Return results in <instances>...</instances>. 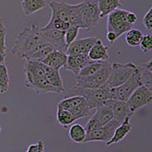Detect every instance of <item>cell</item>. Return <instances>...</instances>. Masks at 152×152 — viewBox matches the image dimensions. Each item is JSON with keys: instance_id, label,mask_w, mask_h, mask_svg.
<instances>
[{"instance_id": "obj_4", "label": "cell", "mask_w": 152, "mask_h": 152, "mask_svg": "<svg viewBox=\"0 0 152 152\" xmlns=\"http://www.w3.org/2000/svg\"><path fill=\"white\" fill-rule=\"evenodd\" d=\"M110 73V63L106 61L102 68L93 75L77 78L74 86L81 88L96 89L107 84Z\"/></svg>"}, {"instance_id": "obj_19", "label": "cell", "mask_w": 152, "mask_h": 152, "mask_svg": "<svg viewBox=\"0 0 152 152\" xmlns=\"http://www.w3.org/2000/svg\"><path fill=\"white\" fill-rule=\"evenodd\" d=\"M130 119L131 118H126L124 121L118 126L114 132L113 135L110 140L106 142L107 146L119 143L124 139L126 135L129 134L130 132L132 131V125L130 123Z\"/></svg>"}, {"instance_id": "obj_11", "label": "cell", "mask_w": 152, "mask_h": 152, "mask_svg": "<svg viewBox=\"0 0 152 152\" xmlns=\"http://www.w3.org/2000/svg\"><path fill=\"white\" fill-rule=\"evenodd\" d=\"M98 39L96 37H88L75 40L67 47L66 53L67 56H75L80 53L88 54L92 46Z\"/></svg>"}, {"instance_id": "obj_32", "label": "cell", "mask_w": 152, "mask_h": 152, "mask_svg": "<svg viewBox=\"0 0 152 152\" xmlns=\"http://www.w3.org/2000/svg\"><path fill=\"white\" fill-rule=\"evenodd\" d=\"M91 111V110L88 107L86 100H85L83 103H81V104L72 109L70 110V113L72 114V116H74L75 120H78V119H82V118L88 116L90 114Z\"/></svg>"}, {"instance_id": "obj_25", "label": "cell", "mask_w": 152, "mask_h": 152, "mask_svg": "<svg viewBox=\"0 0 152 152\" xmlns=\"http://www.w3.org/2000/svg\"><path fill=\"white\" fill-rule=\"evenodd\" d=\"M69 24L70 25L77 26L79 28L84 29L83 20L81 16L80 3L70 4L69 7Z\"/></svg>"}, {"instance_id": "obj_29", "label": "cell", "mask_w": 152, "mask_h": 152, "mask_svg": "<svg viewBox=\"0 0 152 152\" xmlns=\"http://www.w3.org/2000/svg\"><path fill=\"white\" fill-rule=\"evenodd\" d=\"M56 119L59 125L64 128H67L68 126L73 124V123L76 121L70 111L62 109H57Z\"/></svg>"}, {"instance_id": "obj_5", "label": "cell", "mask_w": 152, "mask_h": 152, "mask_svg": "<svg viewBox=\"0 0 152 152\" xmlns=\"http://www.w3.org/2000/svg\"><path fill=\"white\" fill-rule=\"evenodd\" d=\"M84 29L90 31L96 27L100 18L97 0H82L80 2Z\"/></svg>"}, {"instance_id": "obj_34", "label": "cell", "mask_w": 152, "mask_h": 152, "mask_svg": "<svg viewBox=\"0 0 152 152\" xmlns=\"http://www.w3.org/2000/svg\"><path fill=\"white\" fill-rule=\"evenodd\" d=\"M70 26L69 23L65 22L59 19L50 18V21L44 27H41L43 29H56L59 31H66L67 28Z\"/></svg>"}, {"instance_id": "obj_23", "label": "cell", "mask_w": 152, "mask_h": 152, "mask_svg": "<svg viewBox=\"0 0 152 152\" xmlns=\"http://www.w3.org/2000/svg\"><path fill=\"white\" fill-rule=\"evenodd\" d=\"M92 117L96 119L100 126H103L113 119V113L109 106L103 105L96 109V112Z\"/></svg>"}, {"instance_id": "obj_13", "label": "cell", "mask_w": 152, "mask_h": 152, "mask_svg": "<svg viewBox=\"0 0 152 152\" xmlns=\"http://www.w3.org/2000/svg\"><path fill=\"white\" fill-rule=\"evenodd\" d=\"M104 105L109 106L113 113V119H116L119 123H123L126 118H132L133 116L132 113L130 110L129 107L126 101L117 100H108Z\"/></svg>"}, {"instance_id": "obj_36", "label": "cell", "mask_w": 152, "mask_h": 152, "mask_svg": "<svg viewBox=\"0 0 152 152\" xmlns=\"http://www.w3.org/2000/svg\"><path fill=\"white\" fill-rule=\"evenodd\" d=\"M141 50L144 53H148L152 50V36L151 34L143 35L139 44Z\"/></svg>"}, {"instance_id": "obj_40", "label": "cell", "mask_w": 152, "mask_h": 152, "mask_svg": "<svg viewBox=\"0 0 152 152\" xmlns=\"http://www.w3.org/2000/svg\"><path fill=\"white\" fill-rule=\"evenodd\" d=\"M107 40L110 42V43L113 44L116 42V40L118 39V37L114 33L113 31H107V35H106Z\"/></svg>"}, {"instance_id": "obj_6", "label": "cell", "mask_w": 152, "mask_h": 152, "mask_svg": "<svg viewBox=\"0 0 152 152\" xmlns=\"http://www.w3.org/2000/svg\"><path fill=\"white\" fill-rule=\"evenodd\" d=\"M129 11L117 9L108 15L107 18V31H113L118 38L132 28V25L126 21V15Z\"/></svg>"}, {"instance_id": "obj_38", "label": "cell", "mask_w": 152, "mask_h": 152, "mask_svg": "<svg viewBox=\"0 0 152 152\" xmlns=\"http://www.w3.org/2000/svg\"><path fill=\"white\" fill-rule=\"evenodd\" d=\"M26 152H44V143L42 140H39L36 144L29 145Z\"/></svg>"}, {"instance_id": "obj_28", "label": "cell", "mask_w": 152, "mask_h": 152, "mask_svg": "<svg viewBox=\"0 0 152 152\" xmlns=\"http://www.w3.org/2000/svg\"><path fill=\"white\" fill-rule=\"evenodd\" d=\"M143 37V34L140 30L131 28L126 33V42L129 47H136L139 46Z\"/></svg>"}, {"instance_id": "obj_1", "label": "cell", "mask_w": 152, "mask_h": 152, "mask_svg": "<svg viewBox=\"0 0 152 152\" xmlns=\"http://www.w3.org/2000/svg\"><path fill=\"white\" fill-rule=\"evenodd\" d=\"M49 45L40 34L39 27L33 24L26 27L18 34L11 53L21 59H25L29 55Z\"/></svg>"}, {"instance_id": "obj_37", "label": "cell", "mask_w": 152, "mask_h": 152, "mask_svg": "<svg viewBox=\"0 0 152 152\" xmlns=\"http://www.w3.org/2000/svg\"><path fill=\"white\" fill-rule=\"evenodd\" d=\"M143 24L148 31L152 29V7L148 9L143 18Z\"/></svg>"}, {"instance_id": "obj_8", "label": "cell", "mask_w": 152, "mask_h": 152, "mask_svg": "<svg viewBox=\"0 0 152 152\" xmlns=\"http://www.w3.org/2000/svg\"><path fill=\"white\" fill-rule=\"evenodd\" d=\"M121 123H119L116 119H113L110 121L106 123L100 128L95 129L89 133H86L83 144L91 142H107L111 139L116 130Z\"/></svg>"}, {"instance_id": "obj_10", "label": "cell", "mask_w": 152, "mask_h": 152, "mask_svg": "<svg viewBox=\"0 0 152 152\" xmlns=\"http://www.w3.org/2000/svg\"><path fill=\"white\" fill-rule=\"evenodd\" d=\"M43 38L56 50L66 53L68 46L65 40V31L56 29H43L39 28Z\"/></svg>"}, {"instance_id": "obj_33", "label": "cell", "mask_w": 152, "mask_h": 152, "mask_svg": "<svg viewBox=\"0 0 152 152\" xmlns=\"http://www.w3.org/2000/svg\"><path fill=\"white\" fill-rule=\"evenodd\" d=\"M55 49L52 47V46H47V47H43V48L40 49L37 52L31 54L28 56L26 57V59H29V60H34V61H38L40 62L42 59H44L46 56L49 55L51 52H53Z\"/></svg>"}, {"instance_id": "obj_22", "label": "cell", "mask_w": 152, "mask_h": 152, "mask_svg": "<svg viewBox=\"0 0 152 152\" xmlns=\"http://www.w3.org/2000/svg\"><path fill=\"white\" fill-rule=\"evenodd\" d=\"M24 73L25 76H30L34 78L45 77L42 62L38 61L26 59V64L24 66Z\"/></svg>"}, {"instance_id": "obj_15", "label": "cell", "mask_w": 152, "mask_h": 152, "mask_svg": "<svg viewBox=\"0 0 152 152\" xmlns=\"http://www.w3.org/2000/svg\"><path fill=\"white\" fill-rule=\"evenodd\" d=\"M52 12L51 18L59 19L65 22L69 23V7L70 4L62 1H51L49 3Z\"/></svg>"}, {"instance_id": "obj_7", "label": "cell", "mask_w": 152, "mask_h": 152, "mask_svg": "<svg viewBox=\"0 0 152 152\" xmlns=\"http://www.w3.org/2000/svg\"><path fill=\"white\" fill-rule=\"evenodd\" d=\"M139 86H141V84L138 80V75L136 68L135 72L123 85L116 88H110V100L126 101L129 98L132 94Z\"/></svg>"}, {"instance_id": "obj_16", "label": "cell", "mask_w": 152, "mask_h": 152, "mask_svg": "<svg viewBox=\"0 0 152 152\" xmlns=\"http://www.w3.org/2000/svg\"><path fill=\"white\" fill-rule=\"evenodd\" d=\"M67 56L66 53L54 50L47 56L42 59L41 62L46 66L53 68L56 70H59L62 67H64L67 61Z\"/></svg>"}, {"instance_id": "obj_18", "label": "cell", "mask_w": 152, "mask_h": 152, "mask_svg": "<svg viewBox=\"0 0 152 152\" xmlns=\"http://www.w3.org/2000/svg\"><path fill=\"white\" fill-rule=\"evenodd\" d=\"M107 51H108V47L104 45L102 40L98 38L94 44L92 46L88 55L92 61L105 62L109 59V55Z\"/></svg>"}, {"instance_id": "obj_9", "label": "cell", "mask_w": 152, "mask_h": 152, "mask_svg": "<svg viewBox=\"0 0 152 152\" xmlns=\"http://www.w3.org/2000/svg\"><path fill=\"white\" fill-rule=\"evenodd\" d=\"M152 101V90L141 85L132 94L126 103L132 113H135L142 107L150 104Z\"/></svg>"}, {"instance_id": "obj_17", "label": "cell", "mask_w": 152, "mask_h": 152, "mask_svg": "<svg viewBox=\"0 0 152 152\" xmlns=\"http://www.w3.org/2000/svg\"><path fill=\"white\" fill-rule=\"evenodd\" d=\"M136 68L141 85L152 90V59H150L145 63L138 65Z\"/></svg>"}, {"instance_id": "obj_30", "label": "cell", "mask_w": 152, "mask_h": 152, "mask_svg": "<svg viewBox=\"0 0 152 152\" xmlns=\"http://www.w3.org/2000/svg\"><path fill=\"white\" fill-rule=\"evenodd\" d=\"M106 62V61H105ZM105 62H97V61H94L91 62L87 66H85L83 69H81L80 71L79 74L76 76L77 78H84V77H88V76L93 75L94 74L99 71L102 66H104Z\"/></svg>"}, {"instance_id": "obj_20", "label": "cell", "mask_w": 152, "mask_h": 152, "mask_svg": "<svg viewBox=\"0 0 152 152\" xmlns=\"http://www.w3.org/2000/svg\"><path fill=\"white\" fill-rule=\"evenodd\" d=\"M42 65H43V70H44V73H45V78L49 82V84L59 89L62 92H64L65 88L62 78H61L60 73H59V70H56V69L49 67L43 63H42Z\"/></svg>"}, {"instance_id": "obj_24", "label": "cell", "mask_w": 152, "mask_h": 152, "mask_svg": "<svg viewBox=\"0 0 152 152\" xmlns=\"http://www.w3.org/2000/svg\"><path fill=\"white\" fill-rule=\"evenodd\" d=\"M97 2L100 12V18L106 17L122 6L120 0H97Z\"/></svg>"}, {"instance_id": "obj_35", "label": "cell", "mask_w": 152, "mask_h": 152, "mask_svg": "<svg viewBox=\"0 0 152 152\" xmlns=\"http://www.w3.org/2000/svg\"><path fill=\"white\" fill-rule=\"evenodd\" d=\"M80 28L77 26L70 25L65 31V40H66V45L69 46L70 43H72L74 40H76V38L78 35Z\"/></svg>"}, {"instance_id": "obj_27", "label": "cell", "mask_w": 152, "mask_h": 152, "mask_svg": "<svg viewBox=\"0 0 152 152\" xmlns=\"http://www.w3.org/2000/svg\"><path fill=\"white\" fill-rule=\"evenodd\" d=\"M85 100V97L79 95H75L71 97H66L57 105V109H62L70 111L74 107H77L78 105L83 103Z\"/></svg>"}, {"instance_id": "obj_2", "label": "cell", "mask_w": 152, "mask_h": 152, "mask_svg": "<svg viewBox=\"0 0 152 152\" xmlns=\"http://www.w3.org/2000/svg\"><path fill=\"white\" fill-rule=\"evenodd\" d=\"M67 97L79 95L85 97L91 110L104 105L107 100H110V88L107 85L96 89H88L73 86L66 92Z\"/></svg>"}, {"instance_id": "obj_43", "label": "cell", "mask_w": 152, "mask_h": 152, "mask_svg": "<svg viewBox=\"0 0 152 152\" xmlns=\"http://www.w3.org/2000/svg\"><path fill=\"white\" fill-rule=\"evenodd\" d=\"M1 132H2V127L0 126V134H1Z\"/></svg>"}, {"instance_id": "obj_3", "label": "cell", "mask_w": 152, "mask_h": 152, "mask_svg": "<svg viewBox=\"0 0 152 152\" xmlns=\"http://www.w3.org/2000/svg\"><path fill=\"white\" fill-rule=\"evenodd\" d=\"M136 70V65L132 62H113L110 63V73L107 85L110 88H113L123 85Z\"/></svg>"}, {"instance_id": "obj_31", "label": "cell", "mask_w": 152, "mask_h": 152, "mask_svg": "<svg viewBox=\"0 0 152 152\" xmlns=\"http://www.w3.org/2000/svg\"><path fill=\"white\" fill-rule=\"evenodd\" d=\"M9 75L8 69L4 63L0 64V94H4L9 91Z\"/></svg>"}, {"instance_id": "obj_41", "label": "cell", "mask_w": 152, "mask_h": 152, "mask_svg": "<svg viewBox=\"0 0 152 152\" xmlns=\"http://www.w3.org/2000/svg\"><path fill=\"white\" fill-rule=\"evenodd\" d=\"M2 30H6V28H5V24H4L3 19L0 17V31H2Z\"/></svg>"}, {"instance_id": "obj_12", "label": "cell", "mask_w": 152, "mask_h": 152, "mask_svg": "<svg viewBox=\"0 0 152 152\" xmlns=\"http://www.w3.org/2000/svg\"><path fill=\"white\" fill-rule=\"evenodd\" d=\"M25 86L29 89L34 90L37 93H62L59 89L52 86L49 84L45 77L39 78H31L30 76H25Z\"/></svg>"}, {"instance_id": "obj_26", "label": "cell", "mask_w": 152, "mask_h": 152, "mask_svg": "<svg viewBox=\"0 0 152 152\" xmlns=\"http://www.w3.org/2000/svg\"><path fill=\"white\" fill-rule=\"evenodd\" d=\"M69 138L75 143H83L86 136V130L81 124H72L69 129Z\"/></svg>"}, {"instance_id": "obj_39", "label": "cell", "mask_w": 152, "mask_h": 152, "mask_svg": "<svg viewBox=\"0 0 152 152\" xmlns=\"http://www.w3.org/2000/svg\"><path fill=\"white\" fill-rule=\"evenodd\" d=\"M137 20H138V18H137L136 14L134 13V12L129 11L128 14L126 15V21H127V22L131 24V25H132V26H134V24L136 23Z\"/></svg>"}, {"instance_id": "obj_14", "label": "cell", "mask_w": 152, "mask_h": 152, "mask_svg": "<svg viewBox=\"0 0 152 152\" xmlns=\"http://www.w3.org/2000/svg\"><path fill=\"white\" fill-rule=\"evenodd\" d=\"M92 62L94 61L90 59L88 54L80 53L75 56H68L64 68L66 70L72 72L75 75L77 76L81 69Z\"/></svg>"}, {"instance_id": "obj_21", "label": "cell", "mask_w": 152, "mask_h": 152, "mask_svg": "<svg viewBox=\"0 0 152 152\" xmlns=\"http://www.w3.org/2000/svg\"><path fill=\"white\" fill-rule=\"evenodd\" d=\"M47 6L46 0H22L21 8L24 14L27 16L31 15L36 12L45 9Z\"/></svg>"}, {"instance_id": "obj_42", "label": "cell", "mask_w": 152, "mask_h": 152, "mask_svg": "<svg viewBox=\"0 0 152 152\" xmlns=\"http://www.w3.org/2000/svg\"><path fill=\"white\" fill-rule=\"evenodd\" d=\"M5 56H6V55H5V54H3V53H0V64H2V63H4V62H5Z\"/></svg>"}]
</instances>
